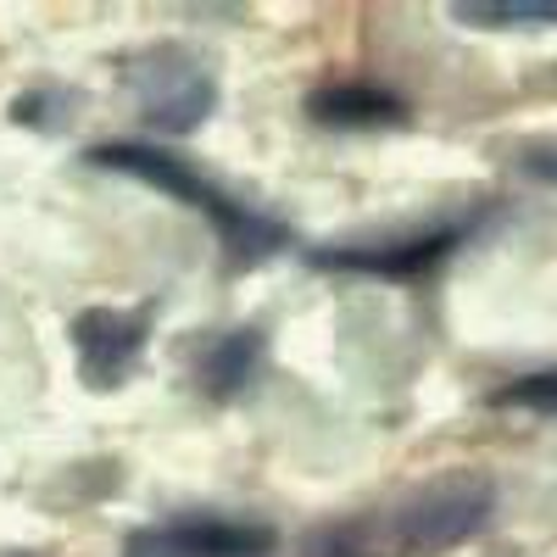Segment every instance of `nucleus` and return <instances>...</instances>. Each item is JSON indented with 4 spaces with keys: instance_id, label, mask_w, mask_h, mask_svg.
<instances>
[{
    "instance_id": "7ed1b4c3",
    "label": "nucleus",
    "mask_w": 557,
    "mask_h": 557,
    "mask_svg": "<svg viewBox=\"0 0 557 557\" xmlns=\"http://www.w3.org/2000/svg\"><path fill=\"white\" fill-rule=\"evenodd\" d=\"M117 84L128 89L139 123H146L151 134H162V139H184V134L207 128V117L223 101L218 73L196 51H184L178 39L139 45V51L117 67Z\"/></svg>"
},
{
    "instance_id": "f03ea898",
    "label": "nucleus",
    "mask_w": 557,
    "mask_h": 557,
    "mask_svg": "<svg viewBox=\"0 0 557 557\" xmlns=\"http://www.w3.org/2000/svg\"><path fill=\"white\" fill-rule=\"evenodd\" d=\"M496 502H502V491L491 474L451 469L430 485L407 491L368 535H380L391 557H441V552H457L474 535H485L496 519Z\"/></svg>"
},
{
    "instance_id": "423d86ee",
    "label": "nucleus",
    "mask_w": 557,
    "mask_h": 557,
    "mask_svg": "<svg viewBox=\"0 0 557 557\" xmlns=\"http://www.w3.org/2000/svg\"><path fill=\"white\" fill-rule=\"evenodd\" d=\"M278 530L240 513H178L162 524H139L117 557H268Z\"/></svg>"
},
{
    "instance_id": "4468645a",
    "label": "nucleus",
    "mask_w": 557,
    "mask_h": 557,
    "mask_svg": "<svg viewBox=\"0 0 557 557\" xmlns=\"http://www.w3.org/2000/svg\"><path fill=\"white\" fill-rule=\"evenodd\" d=\"M12 557H34V552H12Z\"/></svg>"
},
{
    "instance_id": "20e7f679",
    "label": "nucleus",
    "mask_w": 557,
    "mask_h": 557,
    "mask_svg": "<svg viewBox=\"0 0 557 557\" xmlns=\"http://www.w3.org/2000/svg\"><path fill=\"white\" fill-rule=\"evenodd\" d=\"M491 218V201L441 218L430 228H407V235H385V240H346V246H312L307 268L323 273H362V278H385V285H418V278L441 273L462 246H469Z\"/></svg>"
},
{
    "instance_id": "f257e3e1",
    "label": "nucleus",
    "mask_w": 557,
    "mask_h": 557,
    "mask_svg": "<svg viewBox=\"0 0 557 557\" xmlns=\"http://www.w3.org/2000/svg\"><path fill=\"white\" fill-rule=\"evenodd\" d=\"M84 162L107 168V173H123L134 184H151V190L173 196L178 207L201 212L212 223L218 246H223V268L228 273L262 268V262H273L278 251L290 246V223H278L273 212L240 201L235 190H223L218 178H207L190 157H178L168 146H151V139H107V146H89Z\"/></svg>"
},
{
    "instance_id": "6e6552de",
    "label": "nucleus",
    "mask_w": 557,
    "mask_h": 557,
    "mask_svg": "<svg viewBox=\"0 0 557 557\" xmlns=\"http://www.w3.org/2000/svg\"><path fill=\"white\" fill-rule=\"evenodd\" d=\"M268 357V341L257 323H240V330H218L196 346V391L207 401H240L257 380V368Z\"/></svg>"
},
{
    "instance_id": "1a4fd4ad",
    "label": "nucleus",
    "mask_w": 557,
    "mask_h": 557,
    "mask_svg": "<svg viewBox=\"0 0 557 557\" xmlns=\"http://www.w3.org/2000/svg\"><path fill=\"white\" fill-rule=\"evenodd\" d=\"M446 17L491 34H535V28H557V0H451Z\"/></svg>"
},
{
    "instance_id": "39448f33",
    "label": "nucleus",
    "mask_w": 557,
    "mask_h": 557,
    "mask_svg": "<svg viewBox=\"0 0 557 557\" xmlns=\"http://www.w3.org/2000/svg\"><path fill=\"white\" fill-rule=\"evenodd\" d=\"M151 323H157V307H84L73 323H67V341H73V357H78V380L89 391H123L134 380V368L146 362V346H151Z\"/></svg>"
},
{
    "instance_id": "9b49d317",
    "label": "nucleus",
    "mask_w": 557,
    "mask_h": 557,
    "mask_svg": "<svg viewBox=\"0 0 557 557\" xmlns=\"http://www.w3.org/2000/svg\"><path fill=\"white\" fill-rule=\"evenodd\" d=\"M12 123L39 128V134H62L73 123V89L67 84H34L12 101Z\"/></svg>"
},
{
    "instance_id": "0eeeda50",
    "label": "nucleus",
    "mask_w": 557,
    "mask_h": 557,
    "mask_svg": "<svg viewBox=\"0 0 557 557\" xmlns=\"http://www.w3.org/2000/svg\"><path fill=\"white\" fill-rule=\"evenodd\" d=\"M307 117L323 128H346V134H368V128H407L412 107L396 89L374 84V78H330L307 96Z\"/></svg>"
},
{
    "instance_id": "f8f14e48",
    "label": "nucleus",
    "mask_w": 557,
    "mask_h": 557,
    "mask_svg": "<svg viewBox=\"0 0 557 557\" xmlns=\"http://www.w3.org/2000/svg\"><path fill=\"white\" fill-rule=\"evenodd\" d=\"M301 557H391L374 535H368L362 524H323L307 535Z\"/></svg>"
},
{
    "instance_id": "ddd939ff",
    "label": "nucleus",
    "mask_w": 557,
    "mask_h": 557,
    "mask_svg": "<svg viewBox=\"0 0 557 557\" xmlns=\"http://www.w3.org/2000/svg\"><path fill=\"white\" fill-rule=\"evenodd\" d=\"M519 168H524V178L552 184V190H557V146H530V151L519 157Z\"/></svg>"
},
{
    "instance_id": "9d476101",
    "label": "nucleus",
    "mask_w": 557,
    "mask_h": 557,
    "mask_svg": "<svg viewBox=\"0 0 557 557\" xmlns=\"http://www.w3.org/2000/svg\"><path fill=\"white\" fill-rule=\"evenodd\" d=\"M496 412H530V418H557V368H530L513 374L507 385H496L485 396Z\"/></svg>"
}]
</instances>
